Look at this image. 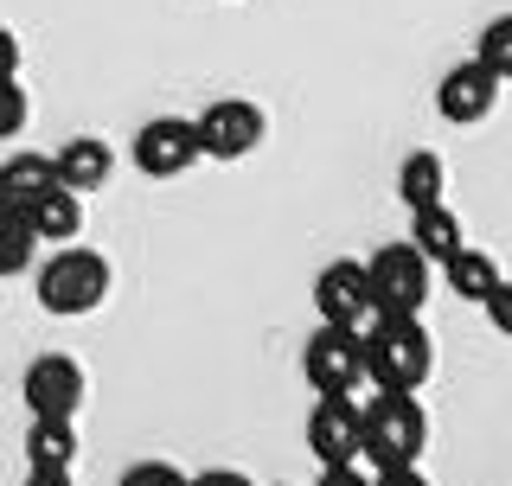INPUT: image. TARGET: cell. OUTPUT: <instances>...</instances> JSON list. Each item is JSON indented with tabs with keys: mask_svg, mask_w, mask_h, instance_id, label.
<instances>
[{
	"mask_svg": "<svg viewBox=\"0 0 512 486\" xmlns=\"http://www.w3.org/2000/svg\"><path fill=\"white\" fill-rule=\"evenodd\" d=\"M365 346V378L378 391H423L436 371V339H429L423 314H372L359 327Z\"/></svg>",
	"mask_w": 512,
	"mask_h": 486,
	"instance_id": "cell-1",
	"label": "cell"
},
{
	"mask_svg": "<svg viewBox=\"0 0 512 486\" xmlns=\"http://www.w3.org/2000/svg\"><path fill=\"white\" fill-rule=\"evenodd\" d=\"M429 448V416L416 391H378L372 403H359V461L372 467H410Z\"/></svg>",
	"mask_w": 512,
	"mask_h": 486,
	"instance_id": "cell-2",
	"label": "cell"
},
{
	"mask_svg": "<svg viewBox=\"0 0 512 486\" xmlns=\"http://www.w3.org/2000/svg\"><path fill=\"white\" fill-rule=\"evenodd\" d=\"M109 282H116V275H109V256L64 243L52 263H39V275H32V295H39L45 314L84 320V314H96V307L109 301Z\"/></svg>",
	"mask_w": 512,
	"mask_h": 486,
	"instance_id": "cell-3",
	"label": "cell"
},
{
	"mask_svg": "<svg viewBox=\"0 0 512 486\" xmlns=\"http://www.w3.org/2000/svg\"><path fill=\"white\" fill-rule=\"evenodd\" d=\"M365 275H372V314H423L429 282H436V263H429V256L404 237V243L372 250Z\"/></svg>",
	"mask_w": 512,
	"mask_h": 486,
	"instance_id": "cell-4",
	"label": "cell"
},
{
	"mask_svg": "<svg viewBox=\"0 0 512 486\" xmlns=\"http://www.w3.org/2000/svg\"><path fill=\"white\" fill-rule=\"evenodd\" d=\"M301 371L320 397H340V391H359L365 384V346H359V327H333L320 320L301 346Z\"/></svg>",
	"mask_w": 512,
	"mask_h": 486,
	"instance_id": "cell-5",
	"label": "cell"
},
{
	"mask_svg": "<svg viewBox=\"0 0 512 486\" xmlns=\"http://www.w3.org/2000/svg\"><path fill=\"white\" fill-rule=\"evenodd\" d=\"M192 128H199L205 160H250L269 135V116L256 103H244V96H218L205 116H192Z\"/></svg>",
	"mask_w": 512,
	"mask_h": 486,
	"instance_id": "cell-6",
	"label": "cell"
},
{
	"mask_svg": "<svg viewBox=\"0 0 512 486\" xmlns=\"http://www.w3.org/2000/svg\"><path fill=\"white\" fill-rule=\"evenodd\" d=\"M205 148H199V128L186 116H154L135 128V167L148 180H180L186 167H199Z\"/></svg>",
	"mask_w": 512,
	"mask_h": 486,
	"instance_id": "cell-7",
	"label": "cell"
},
{
	"mask_svg": "<svg viewBox=\"0 0 512 486\" xmlns=\"http://www.w3.org/2000/svg\"><path fill=\"white\" fill-rule=\"evenodd\" d=\"M500 90L506 84L480 58H461L455 71H442V84H436V116L448 128H474V122H487L493 109H500Z\"/></svg>",
	"mask_w": 512,
	"mask_h": 486,
	"instance_id": "cell-8",
	"label": "cell"
},
{
	"mask_svg": "<svg viewBox=\"0 0 512 486\" xmlns=\"http://www.w3.org/2000/svg\"><path fill=\"white\" fill-rule=\"evenodd\" d=\"M84 365L77 359H64V352H39V359L26 365V378H20V397H26V410L32 416H77L84 410Z\"/></svg>",
	"mask_w": 512,
	"mask_h": 486,
	"instance_id": "cell-9",
	"label": "cell"
},
{
	"mask_svg": "<svg viewBox=\"0 0 512 486\" xmlns=\"http://www.w3.org/2000/svg\"><path fill=\"white\" fill-rule=\"evenodd\" d=\"M314 314L333 320V327H365L372 320V275H365L359 256H340L314 275Z\"/></svg>",
	"mask_w": 512,
	"mask_h": 486,
	"instance_id": "cell-10",
	"label": "cell"
},
{
	"mask_svg": "<svg viewBox=\"0 0 512 486\" xmlns=\"http://www.w3.org/2000/svg\"><path fill=\"white\" fill-rule=\"evenodd\" d=\"M308 448H314L320 467L359 461V403H352V391L314 403V416H308Z\"/></svg>",
	"mask_w": 512,
	"mask_h": 486,
	"instance_id": "cell-11",
	"label": "cell"
},
{
	"mask_svg": "<svg viewBox=\"0 0 512 486\" xmlns=\"http://www.w3.org/2000/svg\"><path fill=\"white\" fill-rule=\"evenodd\" d=\"M20 218L32 224V237H39V243H71L77 231H84V192H71V186H45L39 199H26V205H20Z\"/></svg>",
	"mask_w": 512,
	"mask_h": 486,
	"instance_id": "cell-12",
	"label": "cell"
},
{
	"mask_svg": "<svg viewBox=\"0 0 512 486\" xmlns=\"http://www.w3.org/2000/svg\"><path fill=\"white\" fill-rule=\"evenodd\" d=\"M52 167H58V186H71V192H103L109 173H116V154H109V141H96V135H71V141L52 154Z\"/></svg>",
	"mask_w": 512,
	"mask_h": 486,
	"instance_id": "cell-13",
	"label": "cell"
},
{
	"mask_svg": "<svg viewBox=\"0 0 512 486\" xmlns=\"http://www.w3.org/2000/svg\"><path fill=\"white\" fill-rule=\"evenodd\" d=\"M436 269H442L448 295H455V301H474V307L500 288V263H493L487 250H474V243H461V250L448 256V263H436Z\"/></svg>",
	"mask_w": 512,
	"mask_h": 486,
	"instance_id": "cell-14",
	"label": "cell"
},
{
	"mask_svg": "<svg viewBox=\"0 0 512 486\" xmlns=\"http://www.w3.org/2000/svg\"><path fill=\"white\" fill-rule=\"evenodd\" d=\"M71 461H77V416H32L26 467H71Z\"/></svg>",
	"mask_w": 512,
	"mask_h": 486,
	"instance_id": "cell-15",
	"label": "cell"
},
{
	"mask_svg": "<svg viewBox=\"0 0 512 486\" xmlns=\"http://www.w3.org/2000/svg\"><path fill=\"white\" fill-rule=\"evenodd\" d=\"M442 192H448V167H442V154L416 148L404 167H397V199H404L410 212H423V205H442Z\"/></svg>",
	"mask_w": 512,
	"mask_h": 486,
	"instance_id": "cell-16",
	"label": "cell"
},
{
	"mask_svg": "<svg viewBox=\"0 0 512 486\" xmlns=\"http://www.w3.org/2000/svg\"><path fill=\"white\" fill-rule=\"evenodd\" d=\"M410 243L429 256V263H448L468 237H461V218L448 212V205H423V212H410Z\"/></svg>",
	"mask_w": 512,
	"mask_h": 486,
	"instance_id": "cell-17",
	"label": "cell"
},
{
	"mask_svg": "<svg viewBox=\"0 0 512 486\" xmlns=\"http://www.w3.org/2000/svg\"><path fill=\"white\" fill-rule=\"evenodd\" d=\"M0 173H7V192H13V205H26V199H39L45 186H58V167H52V154H13V160H0Z\"/></svg>",
	"mask_w": 512,
	"mask_h": 486,
	"instance_id": "cell-18",
	"label": "cell"
},
{
	"mask_svg": "<svg viewBox=\"0 0 512 486\" xmlns=\"http://www.w3.org/2000/svg\"><path fill=\"white\" fill-rule=\"evenodd\" d=\"M32 250H39L32 224L20 212H7V218H0V282H7V275H26L32 269Z\"/></svg>",
	"mask_w": 512,
	"mask_h": 486,
	"instance_id": "cell-19",
	"label": "cell"
},
{
	"mask_svg": "<svg viewBox=\"0 0 512 486\" xmlns=\"http://www.w3.org/2000/svg\"><path fill=\"white\" fill-rule=\"evenodd\" d=\"M474 58L487 64V71L500 77V84H512V13H500V20H487V26H480Z\"/></svg>",
	"mask_w": 512,
	"mask_h": 486,
	"instance_id": "cell-20",
	"label": "cell"
},
{
	"mask_svg": "<svg viewBox=\"0 0 512 486\" xmlns=\"http://www.w3.org/2000/svg\"><path fill=\"white\" fill-rule=\"evenodd\" d=\"M32 122V96L20 90V77H0V141H13Z\"/></svg>",
	"mask_w": 512,
	"mask_h": 486,
	"instance_id": "cell-21",
	"label": "cell"
},
{
	"mask_svg": "<svg viewBox=\"0 0 512 486\" xmlns=\"http://www.w3.org/2000/svg\"><path fill=\"white\" fill-rule=\"evenodd\" d=\"M116 486H186V474H180L173 461H135Z\"/></svg>",
	"mask_w": 512,
	"mask_h": 486,
	"instance_id": "cell-22",
	"label": "cell"
},
{
	"mask_svg": "<svg viewBox=\"0 0 512 486\" xmlns=\"http://www.w3.org/2000/svg\"><path fill=\"white\" fill-rule=\"evenodd\" d=\"M480 307H487V327L500 333V339H512V282H506V275H500V288H493Z\"/></svg>",
	"mask_w": 512,
	"mask_h": 486,
	"instance_id": "cell-23",
	"label": "cell"
},
{
	"mask_svg": "<svg viewBox=\"0 0 512 486\" xmlns=\"http://www.w3.org/2000/svg\"><path fill=\"white\" fill-rule=\"evenodd\" d=\"M186 486H256V480L237 474V467H205V474H192Z\"/></svg>",
	"mask_w": 512,
	"mask_h": 486,
	"instance_id": "cell-24",
	"label": "cell"
},
{
	"mask_svg": "<svg viewBox=\"0 0 512 486\" xmlns=\"http://www.w3.org/2000/svg\"><path fill=\"white\" fill-rule=\"evenodd\" d=\"M320 486H372L359 474V461H340V467H320Z\"/></svg>",
	"mask_w": 512,
	"mask_h": 486,
	"instance_id": "cell-25",
	"label": "cell"
},
{
	"mask_svg": "<svg viewBox=\"0 0 512 486\" xmlns=\"http://www.w3.org/2000/svg\"><path fill=\"white\" fill-rule=\"evenodd\" d=\"M372 486H429V480H423V467L410 461V467H378V480H372Z\"/></svg>",
	"mask_w": 512,
	"mask_h": 486,
	"instance_id": "cell-26",
	"label": "cell"
},
{
	"mask_svg": "<svg viewBox=\"0 0 512 486\" xmlns=\"http://www.w3.org/2000/svg\"><path fill=\"white\" fill-rule=\"evenodd\" d=\"M0 77H20V39H13V26H0Z\"/></svg>",
	"mask_w": 512,
	"mask_h": 486,
	"instance_id": "cell-27",
	"label": "cell"
},
{
	"mask_svg": "<svg viewBox=\"0 0 512 486\" xmlns=\"http://www.w3.org/2000/svg\"><path fill=\"white\" fill-rule=\"evenodd\" d=\"M20 486H71V467H26Z\"/></svg>",
	"mask_w": 512,
	"mask_h": 486,
	"instance_id": "cell-28",
	"label": "cell"
},
{
	"mask_svg": "<svg viewBox=\"0 0 512 486\" xmlns=\"http://www.w3.org/2000/svg\"><path fill=\"white\" fill-rule=\"evenodd\" d=\"M7 212H20V205H13V192H7V173H0V218Z\"/></svg>",
	"mask_w": 512,
	"mask_h": 486,
	"instance_id": "cell-29",
	"label": "cell"
}]
</instances>
